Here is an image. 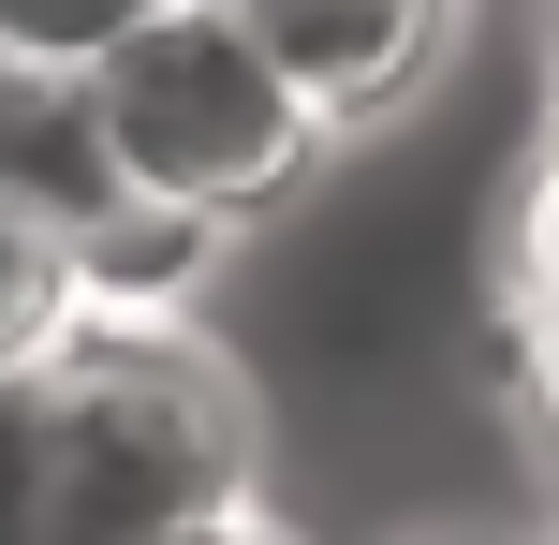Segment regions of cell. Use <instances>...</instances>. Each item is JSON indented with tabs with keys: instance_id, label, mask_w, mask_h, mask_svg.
Returning a JSON list of instances; mask_svg holds the SVG:
<instances>
[{
	"instance_id": "1",
	"label": "cell",
	"mask_w": 559,
	"mask_h": 545,
	"mask_svg": "<svg viewBox=\"0 0 559 545\" xmlns=\"http://www.w3.org/2000/svg\"><path fill=\"white\" fill-rule=\"evenodd\" d=\"M29 413V531L59 545H177L251 517V399L177 310H59V340L15 369Z\"/></svg>"
},
{
	"instance_id": "2",
	"label": "cell",
	"mask_w": 559,
	"mask_h": 545,
	"mask_svg": "<svg viewBox=\"0 0 559 545\" xmlns=\"http://www.w3.org/2000/svg\"><path fill=\"white\" fill-rule=\"evenodd\" d=\"M104 177L206 222H265L309 163H324V104L295 88V59L265 45L251 0H147L104 59L74 74Z\"/></svg>"
},
{
	"instance_id": "3",
	"label": "cell",
	"mask_w": 559,
	"mask_h": 545,
	"mask_svg": "<svg viewBox=\"0 0 559 545\" xmlns=\"http://www.w3.org/2000/svg\"><path fill=\"white\" fill-rule=\"evenodd\" d=\"M251 15H265V45L295 59V88L324 104V133H368V118H397L427 88L456 0H251Z\"/></svg>"
},
{
	"instance_id": "4",
	"label": "cell",
	"mask_w": 559,
	"mask_h": 545,
	"mask_svg": "<svg viewBox=\"0 0 559 545\" xmlns=\"http://www.w3.org/2000/svg\"><path fill=\"white\" fill-rule=\"evenodd\" d=\"M59 310H74V265H59V236L29 222L15 192H0V383H15L29 354L59 340Z\"/></svg>"
},
{
	"instance_id": "5",
	"label": "cell",
	"mask_w": 559,
	"mask_h": 545,
	"mask_svg": "<svg viewBox=\"0 0 559 545\" xmlns=\"http://www.w3.org/2000/svg\"><path fill=\"white\" fill-rule=\"evenodd\" d=\"M133 15L147 0H0V59H15V74H88Z\"/></svg>"
}]
</instances>
